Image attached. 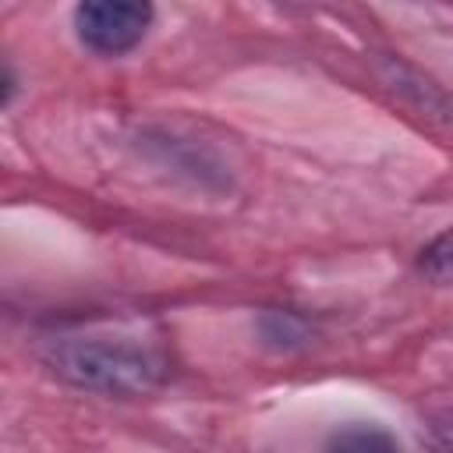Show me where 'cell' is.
<instances>
[{"mask_svg": "<svg viewBox=\"0 0 453 453\" xmlns=\"http://www.w3.org/2000/svg\"><path fill=\"white\" fill-rule=\"evenodd\" d=\"M42 365L67 386L99 393L110 400H138L156 393L170 361L152 340L127 333H74L53 336L42 347Z\"/></svg>", "mask_w": 453, "mask_h": 453, "instance_id": "cell-1", "label": "cell"}, {"mask_svg": "<svg viewBox=\"0 0 453 453\" xmlns=\"http://www.w3.org/2000/svg\"><path fill=\"white\" fill-rule=\"evenodd\" d=\"M71 18L85 50L96 57H124L149 35L156 11L138 0H85Z\"/></svg>", "mask_w": 453, "mask_h": 453, "instance_id": "cell-2", "label": "cell"}, {"mask_svg": "<svg viewBox=\"0 0 453 453\" xmlns=\"http://www.w3.org/2000/svg\"><path fill=\"white\" fill-rule=\"evenodd\" d=\"M326 453H403V446L379 421H350L329 435Z\"/></svg>", "mask_w": 453, "mask_h": 453, "instance_id": "cell-3", "label": "cell"}, {"mask_svg": "<svg viewBox=\"0 0 453 453\" xmlns=\"http://www.w3.org/2000/svg\"><path fill=\"white\" fill-rule=\"evenodd\" d=\"M418 269H421V276H428L432 283L453 287V226L442 230L439 237H432V241L421 248Z\"/></svg>", "mask_w": 453, "mask_h": 453, "instance_id": "cell-4", "label": "cell"}, {"mask_svg": "<svg viewBox=\"0 0 453 453\" xmlns=\"http://www.w3.org/2000/svg\"><path fill=\"white\" fill-rule=\"evenodd\" d=\"M262 333L273 343H294V340L304 336V322L297 315H290V311H269L262 319Z\"/></svg>", "mask_w": 453, "mask_h": 453, "instance_id": "cell-5", "label": "cell"}]
</instances>
